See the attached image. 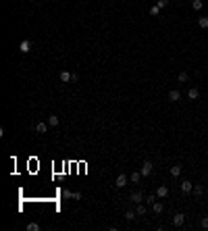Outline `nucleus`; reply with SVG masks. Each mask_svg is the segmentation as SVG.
Returning a JSON list of instances; mask_svg holds the SVG:
<instances>
[{"label":"nucleus","mask_w":208,"mask_h":231,"mask_svg":"<svg viewBox=\"0 0 208 231\" xmlns=\"http://www.w3.org/2000/svg\"><path fill=\"white\" fill-rule=\"evenodd\" d=\"M187 77H189V75H187L185 71H181V73H179V77H177V79H179L181 84H185V81H187Z\"/></svg>","instance_id":"nucleus-20"},{"label":"nucleus","mask_w":208,"mask_h":231,"mask_svg":"<svg viewBox=\"0 0 208 231\" xmlns=\"http://www.w3.org/2000/svg\"><path fill=\"white\" fill-rule=\"evenodd\" d=\"M158 13H160V8H158V7H152V8H150V15H152V17H156Z\"/></svg>","instance_id":"nucleus-26"},{"label":"nucleus","mask_w":208,"mask_h":231,"mask_svg":"<svg viewBox=\"0 0 208 231\" xmlns=\"http://www.w3.org/2000/svg\"><path fill=\"white\" fill-rule=\"evenodd\" d=\"M48 125H50V127H56V125H58V117H56V115H50V117H48Z\"/></svg>","instance_id":"nucleus-13"},{"label":"nucleus","mask_w":208,"mask_h":231,"mask_svg":"<svg viewBox=\"0 0 208 231\" xmlns=\"http://www.w3.org/2000/svg\"><path fill=\"white\" fill-rule=\"evenodd\" d=\"M46 129H48L46 123H38V125H35V131H38V133H46Z\"/></svg>","instance_id":"nucleus-18"},{"label":"nucleus","mask_w":208,"mask_h":231,"mask_svg":"<svg viewBox=\"0 0 208 231\" xmlns=\"http://www.w3.org/2000/svg\"><path fill=\"white\" fill-rule=\"evenodd\" d=\"M194 194L196 196H202V194H204V185H202V183H196L194 185Z\"/></svg>","instance_id":"nucleus-12"},{"label":"nucleus","mask_w":208,"mask_h":231,"mask_svg":"<svg viewBox=\"0 0 208 231\" xmlns=\"http://www.w3.org/2000/svg\"><path fill=\"white\" fill-rule=\"evenodd\" d=\"M73 79V73H69V71H61V81L62 84H67V81H71Z\"/></svg>","instance_id":"nucleus-8"},{"label":"nucleus","mask_w":208,"mask_h":231,"mask_svg":"<svg viewBox=\"0 0 208 231\" xmlns=\"http://www.w3.org/2000/svg\"><path fill=\"white\" fill-rule=\"evenodd\" d=\"M156 196H158L160 200H162V198H166V196H169V188H166V185H160V188L156 189Z\"/></svg>","instance_id":"nucleus-6"},{"label":"nucleus","mask_w":208,"mask_h":231,"mask_svg":"<svg viewBox=\"0 0 208 231\" xmlns=\"http://www.w3.org/2000/svg\"><path fill=\"white\" fill-rule=\"evenodd\" d=\"M156 198H158L156 194H150V196L146 198V204H154V202H156Z\"/></svg>","instance_id":"nucleus-21"},{"label":"nucleus","mask_w":208,"mask_h":231,"mask_svg":"<svg viewBox=\"0 0 208 231\" xmlns=\"http://www.w3.org/2000/svg\"><path fill=\"white\" fill-rule=\"evenodd\" d=\"M152 169H154V165L150 161H146L144 165H142V171H139V173H142V177H148V175H152Z\"/></svg>","instance_id":"nucleus-1"},{"label":"nucleus","mask_w":208,"mask_h":231,"mask_svg":"<svg viewBox=\"0 0 208 231\" xmlns=\"http://www.w3.org/2000/svg\"><path fill=\"white\" fill-rule=\"evenodd\" d=\"M181 171H183V167H181V165H173V167H171V175H173V177H179Z\"/></svg>","instance_id":"nucleus-10"},{"label":"nucleus","mask_w":208,"mask_h":231,"mask_svg":"<svg viewBox=\"0 0 208 231\" xmlns=\"http://www.w3.org/2000/svg\"><path fill=\"white\" fill-rule=\"evenodd\" d=\"M139 179H142V173H131L129 175V181L131 183H139Z\"/></svg>","instance_id":"nucleus-16"},{"label":"nucleus","mask_w":208,"mask_h":231,"mask_svg":"<svg viewBox=\"0 0 208 231\" xmlns=\"http://www.w3.org/2000/svg\"><path fill=\"white\" fill-rule=\"evenodd\" d=\"M202 7H204L202 0H194V2H192V8H194V11H202Z\"/></svg>","instance_id":"nucleus-17"},{"label":"nucleus","mask_w":208,"mask_h":231,"mask_svg":"<svg viewBox=\"0 0 208 231\" xmlns=\"http://www.w3.org/2000/svg\"><path fill=\"white\" fill-rule=\"evenodd\" d=\"M125 217H127V221H133V219L138 217V212H133V210H127V215H125Z\"/></svg>","instance_id":"nucleus-22"},{"label":"nucleus","mask_w":208,"mask_h":231,"mask_svg":"<svg viewBox=\"0 0 208 231\" xmlns=\"http://www.w3.org/2000/svg\"><path fill=\"white\" fill-rule=\"evenodd\" d=\"M129 200H131L133 204H139L142 202V192H133L131 196H129Z\"/></svg>","instance_id":"nucleus-9"},{"label":"nucleus","mask_w":208,"mask_h":231,"mask_svg":"<svg viewBox=\"0 0 208 231\" xmlns=\"http://www.w3.org/2000/svg\"><path fill=\"white\" fill-rule=\"evenodd\" d=\"M181 192H183V194H192V192H194V183L192 181H181Z\"/></svg>","instance_id":"nucleus-3"},{"label":"nucleus","mask_w":208,"mask_h":231,"mask_svg":"<svg viewBox=\"0 0 208 231\" xmlns=\"http://www.w3.org/2000/svg\"><path fill=\"white\" fill-rule=\"evenodd\" d=\"M183 223H185V215H181V212H177V215L173 217V225H175V227H181Z\"/></svg>","instance_id":"nucleus-4"},{"label":"nucleus","mask_w":208,"mask_h":231,"mask_svg":"<svg viewBox=\"0 0 208 231\" xmlns=\"http://www.w3.org/2000/svg\"><path fill=\"white\" fill-rule=\"evenodd\" d=\"M27 231H40V225H38V223H29L27 225Z\"/></svg>","instance_id":"nucleus-23"},{"label":"nucleus","mask_w":208,"mask_h":231,"mask_svg":"<svg viewBox=\"0 0 208 231\" xmlns=\"http://www.w3.org/2000/svg\"><path fill=\"white\" fill-rule=\"evenodd\" d=\"M166 4H169V0H158V2H156V7H158V8H165Z\"/></svg>","instance_id":"nucleus-25"},{"label":"nucleus","mask_w":208,"mask_h":231,"mask_svg":"<svg viewBox=\"0 0 208 231\" xmlns=\"http://www.w3.org/2000/svg\"><path fill=\"white\" fill-rule=\"evenodd\" d=\"M135 212H138V217H144V215H146V206H144V204H138Z\"/></svg>","instance_id":"nucleus-19"},{"label":"nucleus","mask_w":208,"mask_h":231,"mask_svg":"<svg viewBox=\"0 0 208 231\" xmlns=\"http://www.w3.org/2000/svg\"><path fill=\"white\" fill-rule=\"evenodd\" d=\"M187 96H189L192 100H198V98H200V92H198V88H192V90L187 92Z\"/></svg>","instance_id":"nucleus-11"},{"label":"nucleus","mask_w":208,"mask_h":231,"mask_svg":"<svg viewBox=\"0 0 208 231\" xmlns=\"http://www.w3.org/2000/svg\"><path fill=\"white\" fill-rule=\"evenodd\" d=\"M198 25H200L202 29H208V17H200V19H198Z\"/></svg>","instance_id":"nucleus-15"},{"label":"nucleus","mask_w":208,"mask_h":231,"mask_svg":"<svg viewBox=\"0 0 208 231\" xmlns=\"http://www.w3.org/2000/svg\"><path fill=\"white\" fill-rule=\"evenodd\" d=\"M169 100H171V102H179V100H181V92L179 90H171V92H169Z\"/></svg>","instance_id":"nucleus-5"},{"label":"nucleus","mask_w":208,"mask_h":231,"mask_svg":"<svg viewBox=\"0 0 208 231\" xmlns=\"http://www.w3.org/2000/svg\"><path fill=\"white\" fill-rule=\"evenodd\" d=\"M200 227H202V229H208V217H202V221H200Z\"/></svg>","instance_id":"nucleus-24"},{"label":"nucleus","mask_w":208,"mask_h":231,"mask_svg":"<svg viewBox=\"0 0 208 231\" xmlns=\"http://www.w3.org/2000/svg\"><path fill=\"white\" fill-rule=\"evenodd\" d=\"M127 183H129V177L125 175V173H121V175L117 177V181H115V185H117V188H125Z\"/></svg>","instance_id":"nucleus-2"},{"label":"nucleus","mask_w":208,"mask_h":231,"mask_svg":"<svg viewBox=\"0 0 208 231\" xmlns=\"http://www.w3.org/2000/svg\"><path fill=\"white\" fill-rule=\"evenodd\" d=\"M152 210H154V212H156V215H160V212L165 210V206H162V204H160V202H154V204H152Z\"/></svg>","instance_id":"nucleus-14"},{"label":"nucleus","mask_w":208,"mask_h":231,"mask_svg":"<svg viewBox=\"0 0 208 231\" xmlns=\"http://www.w3.org/2000/svg\"><path fill=\"white\" fill-rule=\"evenodd\" d=\"M19 50H21V52H25V54H27L29 50H31V42H29V40H23V42L19 44Z\"/></svg>","instance_id":"nucleus-7"}]
</instances>
